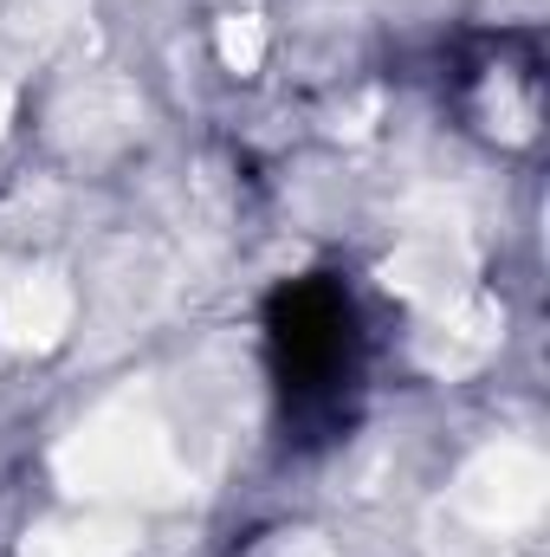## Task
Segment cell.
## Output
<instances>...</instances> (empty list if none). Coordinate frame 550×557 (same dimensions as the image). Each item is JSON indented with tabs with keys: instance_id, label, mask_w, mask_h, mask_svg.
<instances>
[{
	"instance_id": "obj_2",
	"label": "cell",
	"mask_w": 550,
	"mask_h": 557,
	"mask_svg": "<svg viewBox=\"0 0 550 557\" xmlns=\"http://www.w3.org/2000/svg\"><path fill=\"white\" fill-rule=\"evenodd\" d=\"M453 104H460L473 137L499 143V149H525L538 137V124H545V59H538V39L532 33L479 39L460 59Z\"/></svg>"
},
{
	"instance_id": "obj_1",
	"label": "cell",
	"mask_w": 550,
	"mask_h": 557,
	"mask_svg": "<svg viewBox=\"0 0 550 557\" xmlns=\"http://www.w3.org/2000/svg\"><path fill=\"white\" fill-rule=\"evenodd\" d=\"M266 344L291 416H343L363 383V311L343 278H291L266 311Z\"/></svg>"
}]
</instances>
